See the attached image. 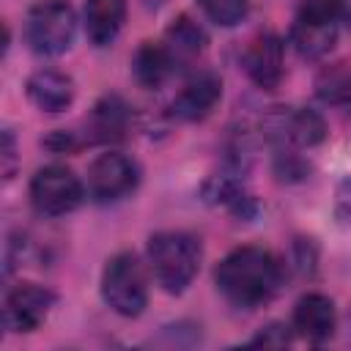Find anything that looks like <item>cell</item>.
<instances>
[{
    "mask_svg": "<svg viewBox=\"0 0 351 351\" xmlns=\"http://www.w3.org/2000/svg\"><path fill=\"white\" fill-rule=\"evenodd\" d=\"M285 280V269L266 247H236L214 269V285L236 310H258L269 304Z\"/></svg>",
    "mask_w": 351,
    "mask_h": 351,
    "instance_id": "cell-1",
    "label": "cell"
},
{
    "mask_svg": "<svg viewBox=\"0 0 351 351\" xmlns=\"http://www.w3.org/2000/svg\"><path fill=\"white\" fill-rule=\"evenodd\" d=\"M145 258L162 291L184 293L200 269L203 247L200 239L186 230H159L148 239Z\"/></svg>",
    "mask_w": 351,
    "mask_h": 351,
    "instance_id": "cell-2",
    "label": "cell"
},
{
    "mask_svg": "<svg viewBox=\"0 0 351 351\" xmlns=\"http://www.w3.org/2000/svg\"><path fill=\"white\" fill-rule=\"evenodd\" d=\"M77 36V14L69 0H38L25 16V41L41 58L63 55Z\"/></svg>",
    "mask_w": 351,
    "mask_h": 351,
    "instance_id": "cell-3",
    "label": "cell"
},
{
    "mask_svg": "<svg viewBox=\"0 0 351 351\" xmlns=\"http://www.w3.org/2000/svg\"><path fill=\"white\" fill-rule=\"evenodd\" d=\"M101 299L104 304L123 315L137 318L148 304V282L143 263L134 252H118L112 255L101 269Z\"/></svg>",
    "mask_w": 351,
    "mask_h": 351,
    "instance_id": "cell-4",
    "label": "cell"
},
{
    "mask_svg": "<svg viewBox=\"0 0 351 351\" xmlns=\"http://www.w3.org/2000/svg\"><path fill=\"white\" fill-rule=\"evenodd\" d=\"M340 22L337 0H304L291 25L293 49L307 60L324 58L337 41Z\"/></svg>",
    "mask_w": 351,
    "mask_h": 351,
    "instance_id": "cell-5",
    "label": "cell"
},
{
    "mask_svg": "<svg viewBox=\"0 0 351 351\" xmlns=\"http://www.w3.org/2000/svg\"><path fill=\"white\" fill-rule=\"evenodd\" d=\"M88 189L66 165H44L30 178V203L41 217H66L77 211Z\"/></svg>",
    "mask_w": 351,
    "mask_h": 351,
    "instance_id": "cell-6",
    "label": "cell"
},
{
    "mask_svg": "<svg viewBox=\"0 0 351 351\" xmlns=\"http://www.w3.org/2000/svg\"><path fill=\"white\" fill-rule=\"evenodd\" d=\"M261 134L274 148H315L326 140V121L310 107H271L261 121Z\"/></svg>",
    "mask_w": 351,
    "mask_h": 351,
    "instance_id": "cell-7",
    "label": "cell"
},
{
    "mask_svg": "<svg viewBox=\"0 0 351 351\" xmlns=\"http://www.w3.org/2000/svg\"><path fill=\"white\" fill-rule=\"evenodd\" d=\"M140 184V165L121 154V151H104L88 165V197L93 203H118L129 197Z\"/></svg>",
    "mask_w": 351,
    "mask_h": 351,
    "instance_id": "cell-8",
    "label": "cell"
},
{
    "mask_svg": "<svg viewBox=\"0 0 351 351\" xmlns=\"http://www.w3.org/2000/svg\"><path fill=\"white\" fill-rule=\"evenodd\" d=\"M58 296L55 291L38 285V282H19L5 293V304H3V324L11 332H36L47 315L52 313Z\"/></svg>",
    "mask_w": 351,
    "mask_h": 351,
    "instance_id": "cell-9",
    "label": "cell"
},
{
    "mask_svg": "<svg viewBox=\"0 0 351 351\" xmlns=\"http://www.w3.org/2000/svg\"><path fill=\"white\" fill-rule=\"evenodd\" d=\"M241 66L252 85L261 90H277L285 74V44L277 33H258L241 52Z\"/></svg>",
    "mask_w": 351,
    "mask_h": 351,
    "instance_id": "cell-10",
    "label": "cell"
},
{
    "mask_svg": "<svg viewBox=\"0 0 351 351\" xmlns=\"http://www.w3.org/2000/svg\"><path fill=\"white\" fill-rule=\"evenodd\" d=\"M222 99V80L217 71H197L192 74L181 90L173 96L170 101V118L184 121V123H195L203 121L206 115H211V110L219 104Z\"/></svg>",
    "mask_w": 351,
    "mask_h": 351,
    "instance_id": "cell-11",
    "label": "cell"
},
{
    "mask_svg": "<svg viewBox=\"0 0 351 351\" xmlns=\"http://www.w3.org/2000/svg\"><path fill=\"white\" fill-rule=\"evenodd\" d=\"M335 326H337V310L326 293L310 291L293 304V315H291L293 335L310 343H324L335 335Z\"/></svg>",
    "mask_w": 351,
    "mask_h": 351,
    "instance_id": "cell-12",
    "label": "cell"
},
{
    "mask_svg": "<svg viewBox=\"0 0 351 351\" xmlns=\"http://www.w3.org/2000/svg\"><path fill=\"white\" fill-rule=\"evenodd\" d=\"M129 121H132V110L118 93L101 96L93 104L90 115L85 118L82 145L85 143H118V140H123L129 132Z\"/></svg>",
    "mask_w": 351,
    "mask_h": 351,
    "instance_id": "cell-13",
    "label": "cell"
},
{
    "mask_svg": "<svg viewBox=\"0 0 351 351\" xmlns=\"http://www.w3.org/2000/svg\"><path fill=\"white\" fill-rule=\"evenodd\" d=\"M25 93L36 110L55 115V112H63L66 107H71L77 88L69 74H63L58 69H38L27 77Z\"/></svg>",
    "mask_w": 351,
    "mask_h": 351,
    "instance_id": "cell-14",
    "label": "cell"
},
{
    "mask_svg": "<svg viewBox=\"0 0 351 351\" xmlns=\"http://www.w3.org/2000/svg\"><path fill=\"white\" fill-rule=\"evenodd\" d=\"M239 176H241L239 170L211 176L203 184V197H206V203L230 211L236 219H252V217H258V200L252 197L244 178H239Z\"/></svg>",
    "mask_w": 351,
    "mask_h": 351,
    "instance_id": "cell-15",
    "label": "cell"
},
{
    "mask_svg": "<svg viewBox=\"0 0 351 351\" xmlns=\"http://www.w3.org/2000/svg\"><path fill=\"white\" fill-rule=\"evenodd\" d=\"M126 22V0H85L82 5V25L85 36L93 47L104 49L115 44Z\"/></svg>",
    "mask_w": 351,
    "mask_h": 351,
    "instance_id": "cell-16",
    "label": "cell"
},
{
    "mask_svg": "<svg viewBox=\"0 0 351 351\" xmlns=\"http://www.w3.org/2000/svg\"><path fill=\"white\" fill-rule=\"evenodd\" d=\"M162 44H165V49H167V55L173 58V66H176V71H178V69L192 66V63L203 55L208 38H206V30H203L189 14H181V16H176V19L170 22V27L165 30Z\"/></svg>",
    "mask_w": 351,
    "mask_h": 351,
    "instance_id": "cell-17",
    "label": "cell"
},
{
    "mask_svg": "<svg viewBox=\"0 0 351 351\" xmlns=\"http://www.w3.org/2000/svg\"><path fill=\"white\" fill-rule=\"evenodd\" d=\"M173 71H176L173 58L167 55L162 41H143L137 47V52L132 58V74H134V82L140 88L156 90L170 80Z\"/></svg>",
    "mask_w": 351,
    "mask_h": 351,
    "instance_id": "cell-18",
    "label": "cell"
},
{
    "mask_svg": "<svg viewBox=\"0 0 351 351\" xmlns=\"http://www.w3.org/2000/svg\"><path fill=\"white\" fill-rule=\"evenodd\" d=\"M318 99L335 107H351V66L340 63L337 69H326L318 77Z\"/></svg>",
    "mask_w": 351,
    "mask_h": 351,
    "instance_id": "cell-19",
    "label": "cell"
},
{
    "mask_svg": "<svg viewBox=\"0 0 351 351\" xmlns=\"http://www.w3.org/2000/svg\"><path fill=\"white\" fill-rule=\"evenodd\" d=\"M208 22L219 27H236L250 14V0H195Z\"/></svg>",
    "mask_w": 351,
    "mask_h": 351,
    "instance_id": "cell-20",
    "label": "cell"
},
{
    "mask_svg": "<svg viewBox=\"0 0 351 351\" xmlns=\"http://www.w3.org/2000/svg\"><path fill=\"white\" fill-rule=\"evenodd\" d=\"M293 340V329L285 326V324H269L263 326L252 340L250 346H288Z\"/></svg>",
    "mask_w": 351,
    "mask_h": 351,
    "instance_id": "cell-21",
    "label": "cell"
},
{
    "mask_svg": "<svg viewBox=\"0 0 351 351\" xmlns=\"http://www.w3.org/2000/svg\"><path fill=\"white\" fill-rule=\"evenodd\" d=\"M335 217L351 222V173L335 186Z\"/></svg>",
    "mask_w": 351,
    "mask_h": 351,
    "instance_id": "cell-22",
    "label": "cell"
},
{
    "mask_svg": "<svg viewBox=\"0 0 351 351\" xmlns=\"http://www.w3.org/2000/svg\"><path fill=\"white\" fill-rule=\"evenodd\" d=\"M293 250H296L293 266H296L302 274H313V269H315V250H313V244H307L304 239H299V241L293 244Z\"/></svg>",
    "mask_w": 351,
    "mask_h": 351,
    "instance_id": "cell-23",
    "label": "cell"
},
{
    "mask_svg": "<svg viewBox=\"0 0 351 351\" xmlns=\"http://www.w3.org/2000/svg\"><path fill=\"white\" fill-rule=\"evenodd\" d=\"M14 162H16L14 132H11V129H3V176H5V178L14 176Z\"/></svg>",
    "mask_w": 351,
    "mask_h": 351,
    "instance_id": "cell-24",
    "label": "cell"
},
{
    "mask_svg": "<svg viewBox=\"0 0 351 351\" xmlns=\"http://www.w3.org/2000/svg\"><path fill=\"white\" fill-rule=\"evenodd\" d=\"M337 8H340V19L351 27V0H337Z\"/></svg>",
    "mask_w": 351,
    "mask_h": 351,
    "instance_id": "cell-25",
    "label": "cell"
},
{
    "mask_svg": "<svg viewBox=\"0 0 351 351\" xmlns=\"http://www.w3.org/2000/svg\"><path fill=\"white\" fill-rule=\"evenodd\" d=\"M162 3H165V0H145V5H148V8H159Z\"/></svg>",
    "mask_w": 351,
    "mask_h": 351,
    "instance_id": "cell-26",
    "label": "cell"
}]
</instances>
